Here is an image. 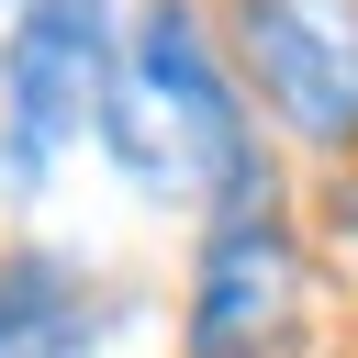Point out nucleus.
Wrapping results in <instances>:
<instances>
[{"mask_svg": "<svg viewBox=\"0 0 358 358\" xmlns=\"http://www.w3.org/2000/svg\"><path fill=\"white\" fill-rule=\"evenodd\" d=\"M90 324H101V302L56 246L0 257V358H90Z\"/></svg>", "mask_w": 358, "mask_h": 358, "instance_id": "5", "label": "nucleus"}, {"mask_svg": "<svg viewBox=\"0 0 358 358\" xmlns=\"http://www.w3.org/2000/svg\"><path fill=\"white\" fill-rule=\"evenodd\" d=\"M224 56L291 145L358 168V0H224Z\"/></svg>", "mask_w": 358, "mask_h": 358, "instance_id": "4", "label": "nucleus"}, {"mask_svg": "<svg viewBox=\"0 0 358 358\" xmlns=\"http://www.w3.org/2000/svg\"><path fill=\"white\" fill-rule=\"evenodd\" d=\"M101 157L134 201L168 213H246L280 201L268 157H257V101L224 56V22L201 0H145L123 22V67H112V112H101Z\"/></svg>", "mask_w": 358, "mask_h": 358, "instance_id": "1", "label": "nucleus"}, {"mask_svg": "<svg viewBox=\"0 0 358 358\" xmlns=\"http://www.w3.org/2000/svg\"><path fill=\"white\" fill-rule=\"evenodd\" d=\"M123 67V11L112 0H22L0 34V179L45 190L78 134H101Z\"/></svg>", "mask_w": 358, "mask_h": 358, "instance_id": "2", "label": "nucleus"}, {"mask_svg": "<svg viewBox=\"0 0 358 358\" xmlns=\"http://www.w3.org/2000/svg\"><path fill=\"white\" fill-rule=\"evenodd\" d=\"M11 11H22V0H11Z\"/></svg>", "mask_w": 358, "mask_h": 358, "instance_id": "6", "label": "nucleus"}, {"mask_svg": "<svg viewBox=\"0 0 358 358\" xmlns=\"http://www.w3.org/2000/svg\"><path fill=\"white\" fill-rule=\"evenodd\" d=\"M313 324V246L280 201H246L201 224L190 246V302H179V358H291Z\"/></svg>", "mask_w": 358, "mask_h": 358, "instance_id": "3", "label": "nucleus"}]
</instances>
